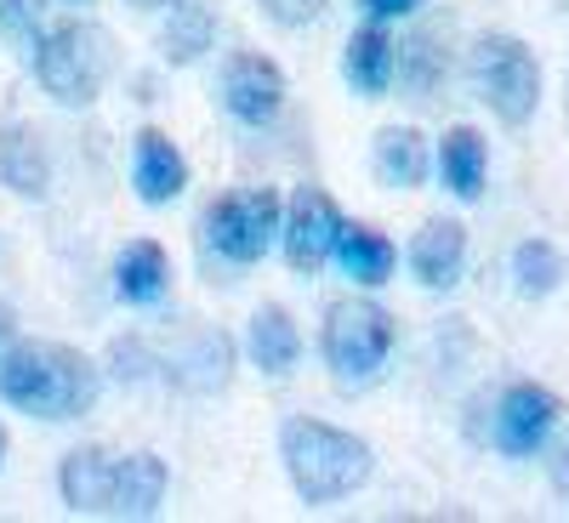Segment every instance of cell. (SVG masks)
Returning a JSON list of instances; mask_svg holds the SVG:
<instances>
[{
  "label": "cell",
  "mask_w": 569,
  "mask_h": 523,
  "mask_svg": "<svg viewBox=\"0 0 569 523\" xmlns=\"http://www.w3.org/2000/svg\"><path fill=\"white\" fill-rule=\"evenodd\" d=\"M485 171H490V154H485V137L472 125H450L445 142H439V177L456 200H479L485 194Z\"/></svg>",
  "instance_id": "obj_20"
},
{
  "label": "cell",
  "mask_w": 569,
  "mask_h": 523,
  "mask_svg": "<svg viewBox=\"0 0 569 523\" xmlns=\"http://www.w3.org/2000/svg\"><path fill=\"white\" fill-rule=\"evenodd\" d=\"M359 7H365L370 23H399V18H416L427 0H359Z\"/></svg>",
  "instance_id": "obj_26"
},
{
  "label": "cell",
  "mask_w": 569,
  "mask_h": 523,
  "mask_svg": "<svg viewBox=\"0 0 569 523\" xmlns=\"http://www.w3.org/2000/svg\"><path fill=\"white\" fill-rule=\"evenodd\" d=\"M427 137L416 125H388L376 131V177L388 188H421L427 182Z\"/></svg>",
  "instance_id": "obj_22"
},
{
  "label": "cell",
  "mask_w": 569,
  "mask_h": 523,
  "mask_svg": "<svg viewBox=\"0 0 569 523\" xmlns=\"http://www.w3.org/2000/svg\"><path fill=\"white\" fill-rule=\"evenodd\" d=\"M330 257H337V268L353 279V284H388V273H393V262H399V251L382 240L376 228H359V222H342L337 228V245H330Z\"/></svg>",
  "instance_id": "obj_19"
},
{
  "label": "cell",
  "mask_w": 569,
  "mask_h": 523,
  "mask_svg": "<svg viewBox=\"0 0 569 523\" xmlns=\"http://www.w3.org/2000/svg\"><path fill=\"white\" fill-rule=\"evenodd\" d=\"M131 7H154V12H160V7H166V0H131Z\"/></svg>",
  "instance_id": "obj_30"
},
{
  "label": "cell",
  "mask_w": 569,
  "mask_h": 523,
  "mask_svg": "<svg viewBox=\"0 0 569 523\" xmlns=\"http://www.w3.org/2000/svg\"><path fill=\"white\" fill-rule=\"evenodd\" d=\"M472 86L501 125H530L541 103V63L518 34H479L472 40Z\"/></svg>",
  "instance_id": "obj_5"
},
{
  "label": "cell",
  "mask_w": 569,
  "mask_h": 523,
  "mask_svg": "<svg viewBox=\"0 0 569 523\" xmlns=\"http://www.w3.org/2000/svg\"><path fill=\"white\" fill-rule=\"evenodd\" d=\"M0 188H12L18 200H46V188H52L46 137L29 120H7V125H0Z\"/></svg>",
  "instance_id": "obj_13"
},
{
  "label": "cell",
  "mask_w": 569,
  "mask_h": 523,
  "mask_svg": "<svg viewBox=\"0 0 569 523\" xmlns=\"http://www.w3.org/2000/svg\"><path fill=\"white\" fill-rule=\"evenodd\" d=\"M29 69L46 86V98H58L63 109H86V103H98L103 86L114 80L120 52H114V34L103 23L74 18V23H52L40 34Z\"/></svg>",
  "instance_id": "obj_3"
},
{
  "label": "cell",
  "mask_w": 569,
  "mask_h": 523,
  "mask_svg": "<svg viewBox=\"0 0 569 523\" xmlns=\"http://www.w3.org/2000/svg\"><path fill=\"white\" fill-rule=\"evenodd\" d=\"M342 80L359 91V98H382L393 86V34L382 23H370L348 34V52H342Z\"/></svg>",
  "instance_id": "obj_15"
},
{
  "label": "cell",
  "mask_w": 569,
  "mask_h": 523,
  "mask_svg": "<svg viewBox=\"0 0 569 523\" xmlns=\"http://www.w3.org/2000/svg\"><path fill=\"white\" fill-rule=\"evenodd\" d=\"M74 7H80V0H74Z\"/></svg>",
  "instance_id": "obj_31"
},
{
  "label": "cell",
  "mask_w": 569,
  "mask_h": 523,
  "mask_svg": "<svg viewBox=\"0 0 569 523\" xmlns=\"http://www.w3.org/2000/svg\"><path fill=\"white\" fill-rule=\"evenodd\" d=\"M114 450L109 444H80L63 455L58 466V490H63V506L80 512V517H109V490H114Z\"/></svg>",
  "instance_id": "obj_11"
},
{
  "label": "cell",
  "mask_w": 569,
  "mask_h": 523,
  "mask_svg": "<svg viewBox=\"0 0 569 523\" xmlns=\"http://www.w3.org/2000/svg\"><path fill=\"white\" fill-rule=\"evenodd\" d=\"M337 228H342V211L325 188H297L291 205L279 217V245H284V262L297 273H319L330 262V245H337Z\"/></svg>",
  "instance_id": "obj_8"
},
{
  "label": "cell",
  "mask_w": 569,
  "mask_h": 523,
  "mask_svg": "<svg viewBox=\"0 0 569 523\" xmlns=\"http://www.w3.org/2000/svg\"><path fill=\"white\" fill-rule=\"evenodd\" d=\"M0 466H7V426H0Z\"/></svg>",
  "instance_id": "obj_29"
},
{
  "label": "cell",
  "mask_w": 569,
  "mask_h": 523,
  "mask_svg": "<svg viewBox=\"0 0 569 523\" xmlns=\"http://www.w3.org/2000/svg\"><path fill=\"white\" fill-rule=\"evenodd\" d=\"M12 342H18V313H12L7 302H0V353H7Z\"/></svg>",
  "instance_id": "obj_28"
},
{
  "label": "cell",
  "mask_w": 569,
  "mask_h": 523,
  "mask_svg": "<svg viewBox=\"0 0 569 523\" xmlns=\"http://www.w3.org/2000/svg\"><path fill=\"white\" fill-rule=\"evenodd\" d=\"M166 23H160V58L166 63H200L217 40V12L206 0H166Z\"/></svg>",
  "instance_id": "obj_16"
},
{
  "label": "cell",
  "mask_w": 569,
  "mask_h": 523,
  "mask_svg": "<svg viewBox=\"0 0 569 523\" xmlns=\"http://www.w3.org/2000/svg\"><path fill=\"white\" fill-rule=\"evenodd\" d=\"M558 284H563V257H558L552 240H525V245L512 251V291L525 296V302L552 296Z\"/></svg>",
  "instance_id": "obj_23"
},
{
  "label": "cell",
  "mask_w": 569,
  "mask_h": 523,
  "mask_svg": "<svg viewBox=\"0 0 569 523\" xmlns=\"http://www.w3.org/2000/svg\"><path fill=\"white\" fill-rule=\"evenodd\" d=\"M547 472H552V490H558V495H569V444H558V455H552V466H547Z\"/></svg>",
  "instance_id": "obj_27"
},
{
  "label": "cell",
  "mask_w": 569,
  "mask_h": 523,
  "mask_svg": "<svg viewBox=\"0 0 569 523\" xmlns=\"http://www.w3.org/2000/svg\"><path fill=\"white\" fill-rule=\"evenodd\" d=\"M0 34L12 40V52L29 63L46 34V0H0Z\"/></svg>",
  "instance_id": "obj_24"
},
{
  "label": "cell",
  "mask_w": 569,
  "mask_h": 523,
  "mask_svg": "<svg viewBox=\"0 0 569 523\" xmlns=\"http://www.w3.org/2000/svg\"><path fill=\"white\" fill-rule=\"evenodd\" d=\"M563 404L552 388H536V382H518L496 399V415H490V444L512 461H525L536 455L547 439H552V426H558Z\"/></svg>",
  "instance_id": "obj_7"
},
{
  "label": "cell",
  "mask_w": 569,
  "mask_h": 523,
  "mask_svg": "<svg viewBox=\"0 0 569 523\" xmlns=\"http://www.w3.org/2000/svg\"><path fill=\"white\" fill-rule=\"evenodd\" d=\"M103 393V370L63 342H12L0 353V399L40 421L91 415Z\"/></svg>",
  "instance_id": "obj_1"
},
{
  "label": "cell",
  "mask_w": 569,
  "mask_h": 523,
  "mask_svg": "<svg viewBox=\"0 0 569 523\" xmlns=\"http://www.w3.org/2000/svg\"><path fill=\"white\" fill-rule=\"evenodd\" d=\"M257 7L279 23V29H302V23H313L330 0H257Z\"/></svg>",
  "instance_id": "obj_25"
},
{
  "label": "cell",
  "mask_w": 569,
  "mask_h": 523,
  "mask_svg": "<svg viewBox=\"0 0 569 523\" xmlns=\"http://www.w3.org/2000/svg\"><path fill=\"white\" fill-rule=\"evenodd\" d=\"M279 217H284V200L273 188H233V194L211 200L206 211V240L217 245V257L228 262H262L279 240Z\"/></svg>",
  "instance_id": "obj_6"
},
{
  "label": "cell",
  "mask_w": 569,
  "mask_h": 523,
  "mask_svg": "<svg viewBox=\"0 0 569 523\" xmlns=\"http://www.w3.org/2000/svg\"><path fill=\"white\" fill-rule=\"evenodd\" d=\"M131 188H137L142 205H171V200H182V188H188V160H182V149H177L166 131H154V125L137 131Z\"/></svg>",
  "instance_id": "obj_10"
},
{
  "label": "cell",
  "mask_w": 569,
  "mask_h": 523,
  "mask_svg": "<svg viewBox=\"0 0 569 523\" xmlns=\"http://www.w3.org/2000/svg\"><path fill=\"white\" fill-rule=\"evenodd\" d=\"M319 353L342 388H370L393 353V313L370 296H342L325 308Z\"/></svg>",
  "instance_id": "obj_4"
},
{
  "label": "cell",
  "mask_w": 569,
  "mask_h": 523,
  "mask_svg": "<svg viewBox=\"0 0 569 523\" xmlns=\"http://www.w3.org/2000/svg\"><path fill=\"white\" fill-rule=\"evenodd\" d=\"M166 251L154 240H131L120 257H114V296L131 302V308H154L166 296Z\"/></svg>",
  "instance_id": "obj_21"
},
{
  "label": "cell",
  "mask_w": 569,
  "mask_h": 523,
  "mask_svg": "<svg viewBox=\"0 0 569 523\" xmlns=\"http://www.w3.org/2000/svg\"><path fill=\"white\" fill-rule=\"evenodd\" d=\"M279 461L291 472V490L308 506L348 501L376 472V455H370L365 439L342 433V426H330V421H313V415H291L279 426Z\"/></svg>",
  "instance_id": "obj_2"
},
{
  "label": "cell",
  "mask_w": 569,
  "mask_h": 523,
  "mask_svg": "<svg viewBox=\"0 0 569 523\" xmlns=\"http://www.w3.org/2000/svg\"><path fill=\"white\" fill-rule=\"evenodd\" d=\"M439 40H445L439 29H416L405 46H393V74L410 91V103H433V91L450 74V58L439 52Z\"/></svg>",
  "instance_id": "obj_18"
},
{
  "label": "cell",
  "mask_w": 569,
  "mask_h": 523,
  "mask_svg": "<svg viewBox=\"0 0 569 523\" xmlns=\"http://www.w3.org/2000/svg\"><path fill=\"white\" fill-rule=\"evenodd\" d=\"M461 268H467V228L450 222V217L421 222V233L410 240L416 284H427V291H450V284H461Z\"/></svg>",
  "instance_id": "obj_12"
},
{
  "label": "cell",
  "mask_w": 569,
  "mask_h": 523,
  "mask_svg": "<svg viewBox=\"0 0 569 523\" xmlns=\"http://www.w3.org/2000/svg\"><path fill=\"white\" fill-rule=\"evenodd\" d=\"M222 109L240 125H273L284 109V69L262 52H233L222 63Z\"/></svg>",
  "instance_id": "obj_9"
},
{
  "label": "cell",
  "mask_w": 569,
  "mask_h": 523,
  "mask_svg": "<svg viewBox=\"0 0 569 523\" xmlns=\"http://www.w3.org/2000/svg\"><path fill=\"white\" fill-rule=\"evenodd\" d=\"M246 353L262 375H291L297 359H302V336L284 308H257L251 313V330H246Z\"/></svg>",
  "instance_id": "obj_17"
},
{
  "label": "cell",
  "mask_w": 569,
  "mask_h": 523,
  "mask_svg": "<svg viewBox=\"0 0 569 523\" xmlns=\"http://www.w3.org/2000/svg\"><path fill=\"white\" fill-rule=\"evenodd\" d=\"M166 490H171V472H166L160 455H149V450L120 455L114 461V490H109V517H154Z\"/></svg>",
  "instance_id": "obj_14"
}]
</instances>
